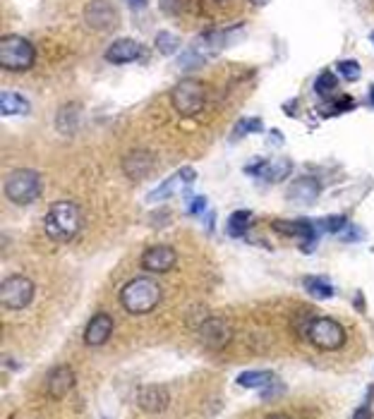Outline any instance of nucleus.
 <instances>
[{
	"label": "nucleus",
	"mask_w": 374,
	"mask_h": 419,
	"mask_svg": "<svg viewBox=\"0 0 374 419\" xmlns=\"http://www.w3.org/2000/svg\"><path fill=\"white\" fill-rule=\"evenodd\" d=\"M125 3H127L130 8L139 10V8H144V5H147V0H125Z\"/></svg>",
	"instance_id": "36"
},
{
	"label": "nucleus",
	"mask_w": 374,
	"mask_h": 419,
	"mask_svg": "<svg viewBox=\"0 0 374 419\" xmlns=\"http://www.w3.org/2000/svg\"><path fill=\"white\" fill-rule=\"evenodd\" d=\"M34 300V283L24 276H12V278L3 280L0 287V302L5 309H24Z\"/></svg>",
	"instance_id": "7"
},
{
	"label": "nucleus",
	"mask_w": 374,
	"mask_h": 419,
	"mask_svg": "<svg viewBox=\"0 0 374 419\" xmlns=\"http://www.w3.org/2000/svg\"><path fill=\"white\" fill-rule=\"evenodd\" d=\"M137 402L147 412H161L168 407V391L163 386H147V389L139 391Z\"/></svg>",
	"instance_id": "16"
},
{
	"label": "nucleus",
	"mask_w": 374,
	"mask_h": 419,
	"mask_svg": "<svg viewBox=\"0 0 374 419\" xmlns=\"http://www.w3.org/2000/svg\"><path fill=\"white\" fill-rule=\"evenodd\" d=\"M5 195H8L10 202L27 206L41 195V175L36 170H27V168L15 170L5 182Z\"/></svg>",
	"instance_id": "6"
},
{
	"label": "nucleus",
	"mask_w": 374,
	"mask_h": 419,
	"mask_svg": "<svg viewBox=\"0 0 374 419\" xmlns=\"http://www.w3.org/2000/svg\"><path fill=\"white\" fill-rule=\"evenodd\" d=\"M350 108H355V101H353L350 96H339V98L326 96L319 108V113L324 115V118H334V115H341V113L350 111Z\"/></svg>",
	"instance_id": "19"
},
{
	"label": "nucleus",
	"mask_w": 374,
	"mask_h": 419,
	"mask_svg": "<svg viewBox=\"0 0 374 419\" xmlns=\"http://www.w3.org/2000/svg\"><path fill=\"white\" fill-rule=\"evenodd\" d=\"M204 208H206V199H204V197H195V199L190 202V213H192V216L202 213Z\"/></svg>",
	"instance_id": "34"
},
{
	"label": "nucleus",
	"mask_w": 374,
	"mask_h": 419,
	"mask_svg": "<svg viewBox=\"0 0 374 419\" xmlns=\"http://www.w3.org/2000/svg\"><path fill=\"white\" fill-rule=\"evenodd\" d=\"M216 3H226V0H216Z\"/></svg>",
	"instance_id": "38"
},
{
	"label": "nucleus",
	"mask_w": 374,
	"mask_h": 419,
	"mask_svg": "<svg viewBox=\"0 0 374 419\" xmlns=\"http://www.w3.org/2000/svg\"><path fill=\"white\" fill-rule=\"evenodd\" d=\"M353 417H355V419H360V417H372V410L365 405V407H360V410L353 412Z\"/></svg>",
	"instance_id": "35"
},
{
	"label": "nucleus",
	"mask_w": 374,
	"mask_h": 419,
	"mask_svg": "<svg viewBox=\"0 0 374 419\" xmlns=\"http://www.w3.org/2000/svg\"><path fill=\"white\" fill-rule=\"evenodd\" d=\"M305 335L314 348L319 350H339L346 343V331L336 319L319 317L310 319L308 326H305Z\"/></svg>",
	"instance_id": "4"
},
{
	"label": "nucleus",
	"mask_w": 374,
	"mask_h": 419,
	"mask_svg": "<svg viewBox=\"0 0 374 419\" xmlns=\"http://www.w3.org/2000/svg\"><path fill=\"white\" fill-rule=\"evenodd\" d=\"M271 379H274L271 371H242V374L238 376V384L245 386V389H262V386H267Z\"/></svg>",
	"instance_id": "22"
},
{
	"label": "nucleus",
	"mask_w": 374,
	"mask_h": 419,
	"mask_svg": "<svg viewBox=\"0 0 374 419\" xmlns=\"http://www.w3.org/2000/svg\"><path fill=\"white\" fill-rule=\"evenodd\" d=\"M185 8V0H161V10L166 15H180Z\"/></svg>",
	"instance_id": "33"
},
{
	"label": "nucleus",
	"mask_w": 374,
	"mask_h": 419,
	"mask_svg": "<svg viewBox=\"0 0 374 419\" xmlns=\"http://www.w3.org/2000/svg\"><path fill=\"white\" fill-rule=\"evenodd\" d=\"M288 170H290V163L288 161H283V163H276V166H264V170H262V175L267 177L269 182H278V180H283L285 175H288Z\"/></svg>",
	"instance_id": "28"
},
{
	"label": "nucleus",
	"mask_w": 374,
	"mask_h": 419,
	"mask_svg": "<svg viewBox=\"0 0 374 419\" xmlns=\"http://www.w3.org/2000/svg\"><path fill=\"white\" fill-rule=\"evenodd\" d=\"M82 228V211L72 202H55L46 213V233L55 242H70Z\"/></svg>",
	"instance_id": "1"
},
{
	"label": "nucleus",
	"mask_w": 374,
	"mask_h": 419,
	"mask_svg": "<svg viewBox=\"0 0 374 419\" xmlns=\"http://www.w3.org/2000/svg\"><path fill=\"white\" fill-rule=\"evenodd\" d=\"M319 225L308 221V218H300V221H274V230L283 235H290V238H300L303 240V251L305 254H312L317 244V238H319Z\"/></svg>",
	"instance_id": "8"
},
{
	"label": "nucleus",
	"mask_w": 374,
	"mask_h": 419,
	"mask_svg": "<svg viewBox=\"0 0 374 419\" xmlns=\"http://www.w3.org/2000/svg\"><path fill=\"white\" fill-rule=\"evenodd\" d=\"M178 261V254H175L173 247H166V244H156V247H149L142 256V266L152 274H166L170 271Z\"/></svg>",
	"instance_id": "11"
},
{
	"label": "nucleus",
	"mask_w": 374,
	"mask_h": 419,
	"mask_svg": "<svg viewBox=\"0 0 374 419\" xmlns=\"http://www.w3.org/2000/svg\"><path fill=\"white\" fill-rule=\"evenodd\" d=\"M111 333H113V319L101 312V314H96V317L89 321V326H87L84 343L89 345V348H98V345H103L108 338H111Z\"/></svg>",
	"instance_id": "14"
},
{
	"label": "nucleus",
	"mask_w": 374,
	"mask_h": 419,
	"mask_svg": "<svg viewBox=\"0 0 374 419\" xmlns=\"http://www.w3.org/2000/svg\"><path fill=\"white\" fill-rule=\"evenodd\" d=\"M336 87H339V80L334 77V72H329V70H324L321 72L319 77H317V82H314V89H317V93L319 96H331V93L336 91Z\"/></svg>",
	"instance_id": "24"
},
{
	"label": "nucleus",
	"mask_w": 374,
	"mask_h": 419,
	"mask_svg": "<svg viewBox=\"0 0 374 419\" xmlns=\"http://www.w3.org/2000/svg\"><path fill=\"white\" fill-rule=\"evenodd\" d=\"M372 44H374V34H372Z\"/></svg>",
	"instance_id": "39"
},
{
	"label": "nucleus",
	"mask_w": 374,
	"mask_h": 419,
	"mask_svg": "<svg viewBox=\"0 0 374 419\" xmlns=\"http://www.w3.org/2000/svg\"><path fill=\"white\" fill-rule=\"evenodd\" d=\"M319 180H314V177H298V180L293 182V185L288 187V199L293 204H300V206H308V204H314L317 199H319Z\"/></svg>",
	"instance_id": "13"
},
{
	"label": "nucleus",
	"mask_w": 374,
	"mask_h": 419,
	"mask_svg": "<svg viewBox=\"0 0 374 419\" xmlns=\"http://www.w3.org/2000/svg\"><path fill=\"white\" fill-rule=\"evenodd\" d=\"M262 130H264V125L259 118H245L235 125L233 134H235V137H245V134H249V132H262Z\"/></svg>",
	"instance_id": "26"
},
{
	"label": "nucleus",
	"mask_w": 374,
	"mask_h": 419,
	"mask_svg": "<svg viewBox=\"0 0 374 419\" xmlns=\"http://www.w3.org/2000/svg\"><path fill=\"white\" fill-rule=\"evenodd\" d=\"M339 72L343 80L355 82L357 77H360V65H357L355 60H343V62H339Z\"/></svg>",
	"instance_id": "29"
},
{
	"label": "nucleus",
	"mask_w": 374,
	"mask_h": 419,
	"mask_svg": "<svg viewBox=\"0 0 374 419\" xmlns=\"http://www.w3.org/2000/svg\"><path fill=\"white\" fill-rule=\"evenodd\" d=\"M370 93H372V103H374V87L370 89Z\"/></svg>",
	"instance_id": "37"
},
{
	"label": "nucleus",
	"mask_w": 374,
	"mask_h": 419,
	"mask_svg": "<svg viewBox=\"0 0 374 419\" xmlns=\"http://www.w3.org/2000/svg\"><path fill=\"white\" fill-rule=\"evenodd\" d=\"M139 53H142V46L134 39H118L113 41V46L106 51V60L113 62V65H125V62L137 60Z\"/></svg>",
	"instance_id": "15"
},
{
	"label": "nucleus",
	"mask_w": 374,
	"mask_h": 419,
	"mask_svg": "<svg viewBox=\"0 0 374 419\" xmlns=\"http://www.w3.org/2000/svg\"><path fill=\"white\" fill-rule=\"evenodd\" d=\"M303 285L312 297H317V300H329V297H334V292H336L329 280L317 278V276H308V278H303Z\"/></svg>",
	"instance_id": "20"
},
{
	"label": "nucleus",
	"mask_w": 374,
	"mask_h": 419,
	"mask_svg": "<svg viewBox=\"0 0 374 419\" xmlns=\"http://www.w3.org/2000/svg\"><path fill=\"white\" fill-rule=\"evenodd\" d=\"M34 46L22 36H3L0 39V65L10 72H24L34 65Z\"/></svg>",
	"instance_id": "3"
},
{
	"label": "nucleus",
	"mask_w": 374,
	"mask_h": 419,
	"mask_svg": "<svg viewBox=\"0 0 374 419\" xmlns=\"http://www.w3.org/2000/svg\"><path fill=\"white\" fill-rule=\"evenodd\" d=\"M252 223V211H235L228 218V235L231 238H242Z\"/></svg>",
	"instance_id": "21"
},
{
	"label": "nucleus",
	"mask_w": 374,
	"mask_h": 419,
	"mask_svg": "<svg viewBox=\"0 0 374 419\" xmlns=\"http://www.w3.org/2000/svg\"><path fill=\"white\" fill-rule=\"evenodd\" d=\"M178 182H183V180H180V175L170 177V180H166L163 185H161V187H156V190L152 192V195L147 197V202H161V199L170 197V195H173V187L178 185Z\"/></svg>",
	"instance_id": "27"
},
{
	"label": "nucleus",
	"mask_w": 374,
	"mask_h": 419,
	"mask_svg": "<svg viewBox=\"0 0 374 419\" xmlns=\"http://www.w3.org/2000/svg\"><path fill=\"white\" fill-rule=\"evenodd\" d=\"M125 170H127L130 177L139 180V177H144L152 170V159H149L144 151H132V154L125 159Z\"/></svg>",
	"instance_id": "17"
},
{
	"label": "nucleus",
	"mask_w": 374,
	"mask_h": 419,
	"mask_svg": "<svg viewBox=\"0 0 374 419\" xmlns=\"http://www.w3.org/2000/svg\"><path fill=\"white\" fill-rule=\"evenodd\" d=\"M362 238H365V233L360 228H355V225H346L339 233V240H343V242H357Z\"/></svg>",
	"instance_id": "32"
},
{
	"label": "nucleus",
	"mask_w": 374,
	"mask_h": 419,
	"mask_svg": "<svg viewBox=\"0 0 374 419\" xmlns=\"http://www.w3.org/2000/svg\"><path fill=\"white\" fill-rule=\"evenodd\" d=\"M280 393H283V384H280L276 376H274L267 386H262V400H271V398L280 395Z\"/></svg>",
	"instance_id": "31"
},
{
	"label": "nucleus",
	"mask_w": 374,
	"mask_h": 419,
	"mask_svg": "<svg viewBox=\"0 0 374 419\" xmlns=\"http://www.w3.org/2000/svg\"><path fill=\"white\" fill-rule=\"evenodd\" d=\"M199 338L209 350H223L233 338V328L223 319L209 317L199 323Z\"/></svg>",
	"instance_id": "9"
},
{
	"label": "nucleus",
	"mask_w": 374,
	"mask_h": 419,
	"mask_svg": "<svg viewBox=\"0 0 374 419\" xmlns=\"http://www.w3.org/2000/svg\"><path fill=\"white\" fill-rule=\"evenodd\" d=\"M121 302L125 307V312L130 314H147L161 302V285L147 276H139V278H132L127 285L121 290Z\"/></svg>",
	"instance_id": "2"
},
{
	"label": "nucleus",
	"mask_w": 374,
	"mask_h": 419,
	"mask_svg": "<svg viewBox=\"0 0 374 419\" xmlns=\"http://www.w3.org/2000/svg\"><path fill=\"white\" fill-rule=\"evenodd\" d=\"M0 111H3V115H24L29 113V103L19 93L3 91V96H0Z\"/></svg>",
	"instance_id": "18"
},
{
	"label": "nucleus",
	"mask_w": 374,
	"mask_h": 419,
	"mask_svg": "<svg viewBox=\"0 0 374 419\" xmlns=\"http://www.w3.org/2000/svg\"><path fill=\"white\" fill-rule=\"evenodd\" d=\"M170 103L180 115L185 118H192L206 106V89L202 82L197 80H183L173 87L170 91Z\"/></svg>",
	"instance_id": "5"
},
{
	"label": "nucleus",
	"mask_w": 374,
	"mask_h": 419,
	"mask_svg": "<svg viewBox=\"0 0 374 419\" xmlns=\"http://www.w3.org/2000/svg\"><path fill=\"white\" fill-rule=\"evenodd\" d=\"M178 46H180L178 36L170 34V31H159V36H156V51L161 55H173L178 51Z\"/></svg>",
	"instance_id": "23"
},
{
	"label": "nucleus",
	"mask_w": 374,
	"mask_h": 419,
	"mask_svg": "<svg viewBox=\"0 0 374 419\" xmlns=\"http://www.w3.org/2000/svg\"><path fill=\"white\" fill-rule=\"evenodd\" d=\"M346 225H348L346 216H329V218H324V221H321V228H324L326 233H336V235H339Z\"/></svg>",
	"instance_id": "30"
},
{
	"label": "nucleus",
	"mask_w": 374,
	"mask_h": 419,
	"mask_svg": "<svg viewBox=\"0 0 374 419\" xmlns=\"http://www.w3.org/2000/svg\"><path fill=\"white\" fill-rule=\"evenodd\" d=\"M72 386H75V371L70 369L67 364H60L55 366L53 371L48 374V379H46V391H48L51 398H65L67 393L72 391Z\"/></svg>",
	"instance_id": "12"
},
{
	"label": "nucleus",
	"mask_w": 374,
	"mask_h": 419,
	"mask_svg": "<svg viewBox=\"0 0 374 419\" xmlns=\"http://www.w3.org/2000/svg\"><path fill=\"white\" fill-rule=\"evenodd\" d=\"M75 127H77V106H65L58 115V130L67 134Z\"/></svg>",
	"instance_id": "25"
},
{
	"label": "nucleus",
	"mask_w": 374,
	"mask_h": 419,
	"mask_svg": "<svg viewBox=\"0 0 374 419\" xmlns=\"http://www.w3.org/2000/svg\"><path fill=\"white\" fill-rule=\"evenodd\" d=\"M84 17H87V24L96 31H111L116 29L118 24V12L106 0H91L84 10Z\"/></svg>",
	"instance_id": "10"
}]
</instances>
